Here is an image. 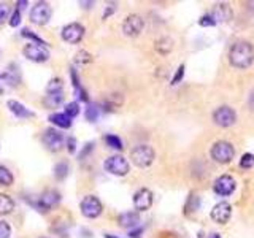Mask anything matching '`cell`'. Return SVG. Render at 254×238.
I'll return each mask as SVG.
<instances>
[{
  "mask_svg": "<svg viewBox=\"0 0 254 238\" xmlns=\"http://www.w3.org/2000/svg\"><path fill=\"white\" fill-rule=\"evenodd\" d=\"M229 62L235 68H248L254 62V46L250 41H237L229 51Z\"/></svg>",
  "mask_w": 254,
  "mask_h": 238,
  "instance_id": "cell-1",
  "label": "cell"
},
{
  "mask_svg": "<svg viewBox=\"0 0 254 238\" xmlns=\"http://www.w3.org/2000/svg\"><path fill=\"white\" fill-rule=\"evenodd\" d=\"M156 153L150 145H138L130 151V159L132 162L140 169H146L154 162Z\"/></svg>",
  "mask_w": 254,
  "mask_h": 238,
  "instance_id": "cell-2",
  "label": "cell"
},
{
  "mask_svg": "<svg viewBox=\"0 0 254 238\" xmlns=\"http://www.w3.org/2000/svg\"><path fill=\"white\" fill-rule=\"evenodd\" d=\"M235 156V149L232 146V143L220 140L216 141L213 148H211V157L218 164H229Z\"/></svg>",
  "mask_w": 254,
  "mask_h": 238,
  "instance_id": "cell-3",
  "label": "cell"
},
{
  "mask_svg": "<svg viewBox=\"0 0 254 238\" xmlns=\"http://www.w3.org/2000/svg\"><path fill=\"white\" fill-rule=\"evenodd\" d=\"M103 167L108 173L116 176H126L130 170V165L127 162V159L123 156H111L103 162Z\"/></svg>",
  "mask_w": 254,
  "mask_h": 238,
  "instance_id": "cell-4",
  "label": "cell"
},
{
  "mask_svg": "<svg viewBox=\"0 0 254 238\" xmlns=\"http://www.w3.org/2000/svg\"><path fill=\"white\" fill-rule=\"evenodd\" d=\"M103 206L95 196H86L81 200V213L89 219L98 218L102 214Z\"/></svg>",
  "mask_w": 254,
  "mask_h": 238,
  "instance_id": "cell-5",
  "label": "cell"
},
{
  "mask_svg": "<svg viewBox=\"0 0 254 238\" xmlns=\"http://www.w3.org/2000/svg\"><path fill=\"white\" fill-rule=\"evenodd\" d=\"M213 121H215V124L220 127H230L235 124L237 113L232 110L230 106H220L213 113Z\"/></svg>",
  "mask_w": 254,
  "mask_h": 238,
  "instance_id": "cell-6",
  "label": "cell"
},
{
  "mask_svg": "<svg viewBox=\"0 0 254 238\" xmlns=\"http://www.w3.org/2000/svg\"><path fill=\"white\" fill-rule=\"evenodd\" d=\"M51 13H53L51 6L46 2H38L31 11V21L37 26H45L51 19Z\"/></svg>",
  "mask_w": 254,
  "mask_h": 238,
  "instance_id": "cell-7",
  "label": "cell"
},
{
  "mask_svg": "<svg viewBox=\"0 0 254 238\" xmlns=\"http://www.w3.org/2000/svg\"><path fill=\"white\" fill-rule=\"evenodd\" d=\"M24 56L32 62H46L49 59V51L38 43H29L24 46Z\"/></svg>",
  "mask_w": 254,
  "mask_h": 238,
  "instance_id": "cell-8",
  "label": "cell"
},
{
  "mask_svg": "<svg viewBox=\"0 0 254 238\" xmlns=\"http://www.w3.org/2000/svg\"><path fill=\"white\" fill-rule=\"evenodd\" d=\"M235 186H237L235 179L232 178L230 175H221V176L216 178V181L213 184V191L218 194V196L227 197L235 191Z\"/></svg>",
  "mask_w": 254,
  "mask_h": 238,
  "instance_id": "cell-9",
  "label": "cell"
},
{
  "mask_svg": "<svg viewBox=\"0 0 254 238\" xmlns=\"http://www.w3.org/2000/svg\"><path fill=\"white\" fill-rule=\"evenodd\" d=\"M143 26H145L143 19L138 14H129L123 23V32L127 37H137L143 31Z\"/></svg>",
  "mask_w": 254,
  "mask_h": 238,
  "instance_id": "cell-10",
  "label": "cell"
},
{
  "mask_svg": "<svg viewBox=\"0 0 254 238\" xmlns=\"http://www.w3.org/2000/svg\"><path fill=\"white\" fill-rule=\"evenodd\" d=\"M84 37V27L78 23H72L62 29V38L67 43H72V45H76L80 43Z\"/></svg>",
  "mask_w": 254,
  "mask_h": 238,
  "instance_id": "cell-11",
  "label": "cell"
},
{
  "mask_svg": "<svg viewBox=\"0 0 254 238\" xmlns=\"http://www.w3.org/2000/svg\"><path fill=\"white\" fill-rule=\"evenodd\" d=\"M41 141L45 143V146L49 151H59L64 146V136L56 129H46L43 136H41Z\"/></svg>",
  "mask_w": 254,
  "mask_h": 238,
  "instance_id": "cell-12",
  "label": "cell"
},
{
  "mask_svg": "<svg viewBox=\"0 0 254 238\" xmlns=\"http://www.w3.org/2000/svg\"><path fill=\"white\" fill-rule=\"evenodd\" d=\"M153 205V192L150 189H140L135 192V196H133V206H135L137 211H146L150 210Z\"/></svg>",
  "mask_w": 254,
  "mask_h": 238,
  "instance_id": "cell-13",
  "label": "cell"
},
{
  "mask_svg": "<svg viewBox=\"0 0 254 238\" xmlns=\"http://www.w3.org/2000/svg\"><path fill=\"white\" fill-rule=\"evenodd\" d=\"M61 202V194L58 191H45L38 199V208L40 211H49Z\"/></svg>",
  "mask_w": 254,
  "mask_h": 238,
  "instance_id": "cell-14",
  "label": "cell"
},
{
  "mask_svg": "<svg viewBox=\"0 0 254 238\" xmlns=\"http://www.w3.org/2000/svg\"><path fill=\"white\" fill-rule=\"evenodd\" d=\"M232 216V206L227 204V202H220L213 206L211 210V219L218 224H225Z\"/></svg>",
  "mask_w": 254,
  "mask_h": 238,
  "instance_id": "cell-15",
  "label": "cell"
},
{
  "mask_svg": "<svg viewBox=\"0 0 254 238\" xmlns=\"http://www.w3.org/2000/svg\"><path fill=\"white\" fill-rule=\"evenodd\" d=\"M6 106L10 108V111L15 114L16 118H33V113L31 110H27L23 103L16 102V100H8Z\"/></svg>",
  "mask_w": 254,
  "mask_h": 238,
  "instance_id": "cell-16",
  "label": "cell"
},
{
  "mask_svg": "<svg viewBox=\"0 0 254 238\" xmlns=\"http://www.w3.org/2000/svg\"><path fill=\"white\" fill-rule=\"evenodd\" d=\"M3 81L8 83L10 86L19 84V81H21V73H19V68H18L16 64H10V66L6 67L5 73H3Z\"/></svg>",
  "mask_w": 254,
  "mask_h": 238,
  "instance_id": "cell-17",
  "label": "cell"
},
{
  "mask_svg": "<svg viewBox=\"0 0 254 238\" xmlns=\"http://www.w3.org/2000/svg\"><path fill=\"white\" fill-rule=\"evenodd\" d=\"M49 121H51L54 126H58L61 129H70V127H72V118H68L65 113H54V114L49 116Z\"/></svg>",
  "mask_w": 254,
  "mask_h": 238,
  "instance_id": "cell-18",
  "label": "cell"
},
{
  "mask_svg": "<svg viewBox=\"0 0 254 238\" xmlns=\"http://www.w3.org/2000/svg\"><path fill=\"white\" fill-rule=\"evenodd\" d=\"M138 214L135 211H129V213H124L119 216V224H121L123 227L126 229H132V227H135L138 224Z\"/></svg>",
  "mask_w": 254,
  "mask_h": 238,
  "instance_id": "cell-19",
  "label": "cell"
},
{
  "mask_svg": "<svg viewBox=\"0 0 254 238\" xmlns=\"http://www.w3.org/2000/svg\"><path fill=\"white\" fill-rule=\"evenodd\" d=\"M211 14H213V18L216 19V23L218 21H229L232 18V11L229 5H216L215 11Z\"/></svg>",
  "mask_w": 254,
  "mask_h": 238,
  "instance_id": "cell-20",
  "label": "cell"
},
{
  "mask_svg": "<svg viewBox=\"0 0 254 238\" xmlns=\"http://www.w3.org/2000/svg\"><path fill=\"white\" fill-rule=\"evenodd\" d=\"M15 210V202L6 194H0V214H10Z\"/></svg>",
  "mask_w": 254,
  "mask_h": 238,
  "instance_id": "cell-21",
  "label": "cell"
},
{
  "mask_svg": "<svg viewBox=\"0 0 254 238\" xmlns=\"http://www.w3.org/2000/svg\"><path fill=\"white\" fill-rule=\"evenodd\" d=\"M62 100H64V94L62 92H56V94H48L43 102H45V105L48 108H54V106H58Z\"/></svg>",
  "mask_w": 254,
  "mask_h": 238,
  "instance_id": "cell-22",
  "label": "cell"
},
{
  "mask_svg": "<svg viewBox=\"0 0 254 238\" xmlns=\"http://www.w3.org/2000/svg\"><path fill=\"white\" fill-rule=\"evenodd\" d=\"M13 184V175L11 171L3 167V165H0V186H11Z\"/></svg>",
  "mask_w": 254,
  "mask_h": 238,
  "instance_id": "cell-23",
  "label": "cell"
},
{
  "mask_svg": "<svg viewBox=\"0 0 254 238\" xmlns=\"http://www.w3.org/2000/svg\"><path fill=\"white\" fill-rule=\"evenodd\" d=\"M172 48H173V41H172L170 38H160V40L156 43V49H158L159 53H162V54L170 53Z\"/></svg>",
  "mask_w": 254,
  "mask_h": 238,
  "instance_id": "cell-24",
  "label": "cell"
},
{
  "mask_svg": "<svg viewBox=\"0 0 254 238\" xmlns=\"http://www.w3.org/2000/svg\"><path fill=\"white\" fill-rule=\"evenodd\" d=\"M62 88H64L62 79H61V78H53L51 81L48 83V86H46V92H48V94L62 92Z\"/></svg>",
  "mask_w": 254,
  "mask_h": 238,
  "instance_id": "cell-25",
  "label": "cell"
},
{
  "mask_svg": "<svg viewBox=\"0 0 254 238\" xmlns=\"http://www.w3.org/2000/svg\"><path fill=\"white\" fill-rule=\"evenodd\" d=\"M105 141H107V145L113 149H118V151H121L124 146H123V141L121 138H119L118 135H107L105 136Z\"/></svg>",
  "mask_w": 254,
  "mask_h": 238,
  "instance_id": "cell-26",
  "label": "cell"
},
{
  "mask_svg": "<svg viewBox=\"0 0 254 238\" xmlns=\"http://www.w3.org/2000/svg\"><path fill=\"white\" fill-rule=\"evenodd\" d=\"M68 175V164L67 162H59L54 167V176L58 179H64Z\"/></svg>",
  "mask_w": 254,
  "mask_h": 238,
  "instance_id": "cell-27",
  "label": "cell"
},
{
  "mask_svg": "<svg viewBox=\"0 0 254 238\" xmlns=\"http://www.w3.org/2000/svg\"><path fill=\"white\" fill-rule=\"evenodd\" d=\"M67 114L68 118H75L80 114V103L78 102H70L65 105V111H64Z\"/></svg>",
  "mask_w": 254,
  "mask_h": 238,
  "instance_id": "cell-28",
  "label": "cell"
},
{
  "mask_svg": "<svg viewBox=\"0 0 254 238\" xmlns=\"http://www.w3.org/2000/svg\"><path fill=\"white\" fill-rule=\"evenodd\" d=\"M240 167H242V169H251V167H254V154H250V153L243 154L242 159H240Z\"/></svg>",
  "mask_w": 254,
  "mask_h": 238,
  "instance_id": "cell-29",
  "label": "cell"
},
{
  "mask_svg": "<svg viewBox=\"0 0 254 238\" xmlns=\"http://www.w3.org/2000/svg\"><path fill=\"white\" fill-rule=\"evenodd\" d=\"M199 24L202 26V27H213V26H216V19L213 18V14H203V16L199 19Z\"/></svg>",
  "mask_w": 254,
  "mask_h": 238,
  "instance_id": "cell-30",
  "label": "cell"
},
{
  "mask_svg": "<svg viewBox=\"0 0 254 238\" xmlns=\"http://www.w3.org/2000/svg\"><path fill=\"white\" fill-rule=\"evenodd\" d=\"M97 118H98V108L95 105H91L86 110V119L91 122H95Z\"/></svg>",
  "mask_w": 254,
  "mask_h": 238,
  "instance_id": "cell-31",
  "label": "cell"
},
{
  "mask_svg": "<svg viewBox=\"0 0 254 238\" xmlns=\"http://www.w3.org/2000/svg\"><path fill=\"white\" fill-rule=\"evenodd\" d=\"M91 61H93V56L86 51H80L78 54H76V62L78 64H89Z\"/></svg>",
  "mask_w": 254,
  "mask_h": 238,
  "instance_id": "cell-32",
  "label": "cell"
},
{
  "mask_svg": "<svg viewBox=\"0 0 254 238\" xmlns=\"http://www.w3.org/2000/svg\"><path fill=\"white\" fill-rule=\"evenodd\" d=\"M11 229L5 221H0V238H10Z\"/></svg>",
  "mask_w": 254,
  "mask_h": 238,
  "instance_id": "cell-33",
  "label": "cell"
},
{
  "mask_svg": "<svg viewBox=\"0 0 254 238\" xmlns=\"http://www.w3.org/2000/svg\"><path fill=\"white\" fill-rule=\"evenodd\" d=\"M185 66H180L178 67V70H176V73H175V76H173V79H172V84H178L181 79H183V76H185Z\"/></svg>",
  "mask_w": 254,
  "mask_h": 238,
  "instance_id": "cell-34",
  "label": "cell"
},
{
  "mask_svg": "<svg viewBox=\"0 0 254 238\" xmlns=\"http://www.w3.org/2000/svg\"><path fill=\"white\" fill-rule=\"evenodd\" d=\"M19 24H21V13H19V10H15V13H13V16L10 19V26L18 27Z\"/></svg>",
  "mask_w": 254,
  "mask_h": 238,
  "instance_id": "cell-35",
  "label": "cell"
},
{
  "mask_svg": "<svg viewBox=\"0 0 254 238\" xmlns=\"http://www.w3.org/2000/svg\"><path fill=\"white\" fill-rule=\"evenodd\" d=\"M23 35H24V37H29V38L35 40V41H38V45H45V41H41V38H38L37 35L32 34V31H29V29H24V31H23Z\"/></svg>",
  "mask_w": 254,
  "mask_h": 238,
  "instance_id": "cell-36",
  "label": "cell"
},
{
  "mask_svg": "<svg viewBox=\"0 0 254 238\" xmlns=\"http://www.w3.org/2000/svg\"><path fill=\"white\" fill-rule=\"evenodd\" d=\"M6 16H8V6L5 3H0V24L6 19Z\"/></svg>",
  "mask_w": 254,
  "mask_h": 238,
  "instance_id": "cell-37",
  "label": "cell"
},
{
  "mask_svg": "<svg viewBox=\"0 0 254 238\" xmlns=\"http://www.w3.org/2000/svg\"><path fill=\"white\" fill-rule=\"evenodd\" d=\"M248 106H250L251 111H254V89L250 92V96H248Z\"/></svg>",
  "mask_w": 254,
  "mask_h": 238,
  "instance_id": "cell-38",
  "label": "cell"
},
{
  "mask_svg": "<svg viewBox=\"0 0 254 238\" xmlns=\"http://www.w3.org/2000/svg\"><path fill=\"white\" fill-rule=\"evenodd\" d=\"M67 146H68L70 153H75V138H72V136L67 138Z\"/></svg>",
  "mask_w": 254,
  "mask_h": 238,
  "instance_id": "cell-39",
  "label": "cell"
},
{
  "mask_svg": "<svg viewBox=\"0 0 254 238\" xmlns=\"http://www.w3.org/2000/svg\"><path fill=\"white\" fill-rule=\"evenodd\" d=\"M93 148H94V143H88V145H86V148H84V149H83V153H81V156H80V157L83 159V157H84V156H86V154H88V153H89V151H91V149H93Z\"/></svg>",
  "mask_w": 254,
  "mask_h": 238,
  "instance_id": "cell-40",
  "label": "cell"
},
{
  "mask_svg": "<svg viewBox=\"0 0 254 238\" xmlns=\"http://www.w3.org/2000/svg\"><path fill=\"white\" fill-rule=\"evenodd\" d=\"M140 234H142V229H137V230H132V232L129 234L132 238H138L140 237Z\"/></svg>",
  "mask_w": 254,
  "mask_h": 238,
  "instance_id": "cell-41",
  "label": "cell"
},
{
  "mask_svg": "<svg viewBox=\"0 0 254 238\" xmlns=\"http://www.w3.org/2000/svg\"><path fill=\"white\" fill-rule=\"evenodd\" d=\"M208 238H221V235H220V234H211Z\"/></svg>",
  "mask_w": 254,
  "mask_h": 238,
  "instance_id": "cell-42",
  "label": "cell"
},
{
  "mask_svg": "<svg viewBox=\"0 0 254 238\" xmlns=\"http://www.w3.org/2000/svg\"><path fill=\"white\" fill-rule=\"evenodd\" d=\"M105 238H119V237H115V235H111V234H105Z\"/></svg>",
  "mask_w": 254,
  "mask_h": 238,
  "instance_id": "cell-43",
  "label": "cell"
},
{
  "mask_svg": "<svg viewBox=\"0 0 254 238\" xmlns=\"http://www.w3.org/2000/svg\"><path fill=\"white\" fill-rule=\"evenodd\" d=\"M0 92H2V88H0Z\"/></svg>",
  "mask_w": 254,
  "mask_h": 238,
  "instance_id": "cell-44",
  "label": "cell"
},
{
  "mask_svg": "<svg viewBox=\"0 0 254 238\" xmlns=\"http://www.w3.org/2000/svg\"><path fill=\"white\" fill-rule=\"evenodd\" d=\"M41 238H45V237H41Z\"/></svg>",
  "mask_w": 254,
  "mask_h": 238,
  "instance_id": "cell-45",
  "label": "cell"
}]
</instances>
